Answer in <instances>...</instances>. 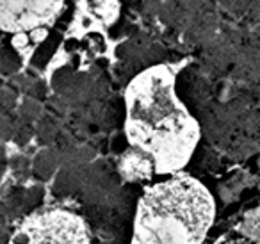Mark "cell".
Masks as SVG:
<instances>
[{"label": "cell", "instance_id": "1", "mask_svg": "<svg viewBox=\"0 0 260 244\" xmlns=\"http://www.w3.org/2000/svg\"><path fill=\"white\" fill-rule=\"evenodd\" d=\"M126 141L153 173H178L191 161L200 125L177 95L170 66H152L132 79L125 91Z\"/></svg>", "mask_w": 260, "mask_h": 244}, {"label": "cell", "instance_id": "2", "mask_svg": "<svg viewBox=\"0 0 260 244\" xmlns=\"http://www.w3.org/2000/svg\"><path fill=\"white\" fill-rule=\"evenodd\" d=\"M216 214L212 194L192 176L175 175L143 193L132 244H202Z\"/></svg>", "mask_w": 260, "mask_h": 244}, {"label": "cell", "instance_id": "4", "mask_svg": "<svg viewBox=\"0 0 260 244\" xmlns=\"http://www.w3.org/2000/svg\"><path fill=\"white\" fill-rule=\"evenodd\" d=\"M62 2H0V25L6 33H29L52 23L62 11Z\"/></svg>", "mask_w": 260, "mask_h": 244}, {"label": "cell", "instance_id": "3", "mask_svg": "<svg viewBox=\"0 0 260 244\" xmlns=\"http://www.w3.org/2000/svg\"><path fill=\"white\" fill-rule=\"evenodd\" d=\"M9 244H91V235L77 214L64 208H45L23 219Z\"/></svg>", "mask_w": 260, "mask_h": 244}]
</instances>
